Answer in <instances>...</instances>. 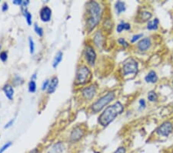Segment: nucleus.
I'll return each instance as SVG.
<instances>
[{
	"label": "nucleus",
	"instance_id": "f257e3e1",
	"mask_svg": "<svg viewBox=\"0 0 173 153\" xmlns=\"http://www.w3.org/2000/svg\"><path fill=\"white\" fill-rule=\"evenodd\" d=\"M124 111V106L120 101H116L113 104L108 106L99 117V124L102 127H107L118 115H121Z\"/></svg>",
	"mask_w": 173,
	"mask_h": 153
},
{
	"label": "nucleus",
	"instance_id": "f03ea898",
	"mask_svg": "<svg viewBox=\"0 0 173 153\" xmlns=\"http://www.w3.org/2000/svg\"><path fill=\"white\" fill-rule=\"evenodd\" d=\"M102 17V8L99 2L90 1L87 3L86 27L88 33L96 27Z\"/></svg>",
	"mask_w": 173,
	"mask_h": 153
},
{
	"label": "nucleus",
	"instance_id": "7ed1b4c3",
	"mask_svg": "<svg viewBox=\"0 0 173 153\" xmlns=\"http://www.w3.org/2000/svg\"><path fill=\"white\" fill-rule=\"evenodd\" d=\"M115 92H114V91H109L107 94H106L105 95L101 97L100 98L98 99L96 101H95L94 103L92 104V111L94 113L100 112L106 105H108L110 102H112V100L115 99Z\"/></svg>",
	"mask_w": 173,
	"mask_h": 153
},
{
	"label": "nucleus",
	"instance_id": "20e7f679",
	"mask_svg": "<svg viewBox=\"0 0 173 153\" xmlns=\"http://www.w3.org/2000/svg\"><path fill=\"white\" fill-rule=\"evenodd\" d=\"M92 73L89 68L85 65L79 66L76 75V84L77 85H83L89 82Z\"/></svg>",
	"mask_w": 173,
	"mask_h": 153
},
{
	"label": "nucleus",
	"instance_id": "39448f33",
	"mask_svg": "<svg viewBox=\"0 0 173 153\" xmlns=\"http://www.w3.org/2000/svg\"><path fill=\"white\" fill-rule=\"evenodd\" d=\"M138 70V65L137 61L133 58H128L122 65V72L125 76L129 74L137 73Z\"/></svg>",
	"mask_w": 173,
	"mask_h": 153
},
{
	"label": "nucleus",
	"instance_id": "423d86ee",
	"mask_svg": "<svg viewBox=\"0 0 173 153\" xmlns=\"http://www.w3.org/2000/svg\"><path fill=\"white\" fill-rule=\"evenodd\" d=\"M173 131V124L171 121H164L162 124L159 126L156 129V133L159 135L163 137H168Z\"/></svg>",
	"mask_w": 173,
	"mask_h": 153
},
{
	"label": "nucleus",
	"instance_id": "0eeeda50",
	"mask_svg": "<svg viewBox=\"0 0 173 153\" xmlns=\"http://www.w3.org/2000/svg\"><path fill=\"white\" fill-rule=\"evenodd\" d=\"M84 53H85V58L88 65L94 66L96 57H97V55H96L94 48L92 46H90V45H88V46H85Z\"/></svg>",
	"mask_w": 173,
	"mask_h": 153
},
{
	"label": "nucleus",
	"instance_id": "6e6552de",
	"mask_svg": "<svg viewBox=\"0 0 173 153\" xmlns=\"http://www.w3.org/2000/svg\"><path fill=\"white\" fill-rule=\"evenodd\" d=\"M84 134H85V131L82 128L81 126H76L73 128V131L70 133V135H69V140L70 142L75 143V142H77L83 137Z\"/></svg>",
	"mask_w": 173,
	"mask_h": 153
},
{
	"label": "nucleus",
	"instance_id": "1a4fd4ad",
	"mask_svg": "<svg viewBox=\"0 0 173 153\" xmlns=\"http://www.w3.org/2000/svg\"><path fill=\"white\" fill-rule=\"evenodd\" d=\"M82 94L85 99L88 100H92L96 94V87L95 85H90V86L86 87L82 89Z\"/></svg>",
	"mask_w": 173,
	"mask_h": 153
},
{
	"label": "nucleus",
	"instance_id": "9d476101",
	"mask_svg": "<svg viewBox=\"0 0 173 153\" xmlns=\"http://www.w3.org/2000/svg\"><path fill=\"white\" fill-rule=\"evenodd\" d=\"M40 19L43 22H48L51 20L52 18V10L49 6H44L42 8L39 13Z\"/></svg>",
	"mask_w": 173,
	"mask_h": 153
},
{
	"label": "nucleus",
	"instance_id": "9b49d317",
	"mask_svg": "<svg viewBox=\"0 0 173 153\" xmlns=\"http://www.w3.org/2000/svg\"><path fill=\"white\" fill-rule=\"evenodd\" d=\"M152 46V42L151 40L148 37L146 38H143L142 40H139V42L138 43V49L142 52L146 51L151 47Z\"/></svg>",
	"mask_w": 173,
	"mask_h": 153
},
{
	"label": "nucleus",
	"instance_id": "f8f14e48",
	"mask_svg": "<svg viewBox=\"0 0 173 153\" xmlns=\"http://www.w3.org/2000/svg\"><path fill=\"white\" fill-rule=\"evenodd\" d=\"M58 84V79L57 76H53L51 78V80H49V84L48 87L47 92L48 94H52L55 91L57 87Z\"/></svg>",
	"mask_w": 173,
	"mask_h": 153
},
{
	"label": "nucleus",
	"instance_id": "ddd939ff",
	"mask_svg": "<svg viewBox=\"0 0 173 153\" xmlns=\"http://www.w3.org/2000/svg\"><path fill=\"white\" fill-rule=\"evenodd\" d=\"M93 42H94L95 45H96L97 47H102V45H103L104 37L103 34L102 33L101 31H97V32L95 33L94 37H93Z\"/></svg>",
	"mask_w": 173,
	"mask_h": 153
},
{
	"label": "nucleus",
	"instance_id": "4468645a",
	"mask_svg": "<svg viewBox=\"0 0 173 153\" xmlns=\"http://www.w3.org/2000/svg\"><path fill=\"white\" fill-rule=\"evenodd\" d=\"M2 91H3V92L5 93L6 97L9 100H13V97H14L15 91H14V88H13V87L12 86V85L6 84L5 86L2 88Z\"/></svg>",
	"mask_w": 173,
	"mask_h": 153
},
{
	"label": "nucleus",
	"instance_id": "2eb2a0df",
	"mask_svg": "<svg viewBox=\"0 0 173 153\" xmlns=\"http://www.w3.org/2000/svg\"><path fill=\"white\" fill-rule=\"evenodd\" d=\"M158 76L157 73L154 71V70H151L150 72H149L148 74L145 76V80L147 83L150 84H155L158 81Z\"/></svg>",
	"mask_w": 173,
	"mask_h": 153
},
{
	"label": "nucleus",
	"instance_id": "dca6fc26",
	"mask_svg": "<svg viewBox=\"0 0 173 153\" xmlns=\"http://www.w3.org/2000/svg\"><path fill=\"white\" fill-rule=\"evenodd\" d=\"M63 58V53L62 51H58L57 52V53L55 54V57H54L53 61H52V67L53 68H56L58 66V64L61 63V61H62Z\"/></svg>",
	"mask_w": 173,
	"mask_h": 153
},
{
	"label": "nucleus",
	"instance_id": "f3484780",
	"mask_svg": "<svg viewBox=\"0 0 173 153\" xmlns=\"http://www.w3.org/2000/svg\"><path fill=\"white\" fill-rule=\"evenodd\" d=\"M63 151H64L63 144L62 142H58V143L55 144L52 146L49 153H62Z\"/></svg>",
	"mask_w": 173,
	"mask_h": 153
},
{
	"label": "nucleus",
	"instance_id": "a211bd4d",
	"mask_svg": "<svg viewBox=\"0 0 173 153\" xmlns=\"http://www.w3.org/2000/svg\"><path fill=\"white\" fill-rule=\"evenodd\" d=\"M152 14L151 12L149 11H142L139 13V19H141L142 22H146V21H149L151 19Z\"/></svg>",
	"mask_w": 173,
	"mask_h": 153
},
{
	"label": "nucleus",
	"instance_id": "6ab92c4d",
	"mask_svg": "<svg viewBox=\"0 0 173 153\" xmlns=\"http://www.w3.org/2000/svg\"><path fill=\"white\" fill-rule=\"evenodd\" d=\"M159 19H155L152 21H149L147 24V29L149 30H156L159 27Z\"/></svg>",
	"mask_w": 173,
	"mask_h": 153
},
{
	"label": "nucleus",
	"instance_id": "aec40b11",
	"mask_svg": "<svg viewBox=\"0 0 173 153\" xmlns=\"http://www.w3.org/2000/svg\"><path fill=\"white\" fill-rule=\"evenodd\" d=\"M115 7L118 14H121L122 13L126 11V3L124 2H122V1H118V2H115Z\"/></svg>",
	"mask_w": 173,
	"mask_h": 153
},
{
	"label": "nucleus",
	"instance_id": "412c9836",
	"mask_svg": "<svg viewBox=\"0 0 173 153\" xmlns=\"http://www.w3.org/2000/svg\"><path fill=\"white\" fill-rule=\"evenodd\" d=\"M131 29V25L129 23H127V22H122L121 23L118 24L117 26L116 30L118 33H122L123 30H129V29Z\"/></svg>",
	"mask_w": 173,
	"mask_h": 153
},
{
	"label": "nucleus",
	"instance_id": "4be33fe9",
	"mask_svg": "<svg viewBox=\"0 0 173 153\" xmlns=\"http://www.w3.org/2000/svg\"><path fill=\"white\" fill-rule=\"evenodd\" d=\"M22 13H23L24 16L25 18V20H26L27 24L28 26H31L32 25V16L31 13L28 11L26 8H22Z\"/></svg>",
	"mask_w": 173,
	"mask_h": 153
},
{
	"label": "nucleus",
	"instance_id": "5701e85b",
	"mask_svg": "<svg viewBox=\"0 0 173 153\" xmlns=\"http://www.w3.org/2000/svg\"><path fill=\"white\" fill-rule=\"evenodd\" d=\"M28 91L30 93H35L36 91V83L34 80H31L28 83Z\"/></svg>",
	"mask_w": 173,
	"mask_h": 153
},
{
	"label": "nucleus",
	"instance_id": "b1692460",
	"mask_svg": "<svg viewBox=\"0 0 173 153\" xmlns=\"http://www.w3.org/2000/svg\"><path fill=\"white\" fill-rule=\"evenodd\" d=\"M34 30L35 32H36V33L39 37H42L43 36V33H44V32H43V29L42 27H40L39 26L37 23L34 24Z\"/></svg>",
	"mask_w": 173,
	"mask_h": 153
},
{
	"label": "nucleus",
	"instance_id": "393cba45",
	"mask_svg": "<svg viewBox=\"0 0 173 153\" xmlns=\"http://www.w3.org/2000/svg\"><path fill=\"white\" fill-rule=\"evenodd\" d=\"M148 100L151 102L157 101L158 95L155 91H150L148 94Z\"/></svg>",
	"mask_w": 173,
	"mask_h": 153
},
{
	"label": "nucleus",
	"instance_id": "a878e982",
	"mask_svg": "<svg viewBox=\"0 0 173 153\" xmlns=\"http://www.w3.org/2000/svg\"><path fill=\"white\" fill-rule=\"evenodd\" d=\"M28 46H29V52L31 54H33L35 52V43L32 37L28 38Z\"/></svg>",
	"mask_w": 173,
	"mask_h": 153
},
{
	"label": "nucleus",
	"instance_id": "bb28decb",
	"mask_svg": "<svg viewBox=\"0 0 173 153\" xmlns=\"http://www.w3.org/2000/svg\"><path fill=\"white\" fill-rule=\"evenodd\" d=\"M12 145V142H8L5 144V145H2V148H0V153H3L4 151H6Z\"/></svg>",
	"mask_w": 173,
	"mask_h": 153
},
{
	"label": "nucleus",
	"instance_id": "cd10ccee",
	"mask_svg": "<svg viewBox=\"0 0 173 153\" xmlns=\"http://www.w3.org/2000/svg\"><path fill=\"white\" fill-rule=\"evenodd\" d=\"M8 59V53L6 51H2V52H0V60L2 61V62H6Z\"/></svg>",
	"mask_w": 173,
	"mask_h": 153
},
{
	"label": "nucleus",
	"instance_id": "c85d7f7f",
	"mask_svg": "<svg viewBox=\"0 0 173 153\" xmlns=\"http://www.w3.org/2000/svg\"><path fill=\"white\" fill-rule=\"evenodd\" d=\"M118 42L121 46H124V47H128L129 46V43H128V42L124 38H119L118 40Z\"/></svg>",
	"mask_w": 173,
	"mask_h": 153
},
{
	"label": "nucleus",
	"instance_id": "c756f323",
	"mask_svg": "<svg viewBox=\"0 0 173 153\" xmlns=\"http://www.w3.org/2000/svg\"><path fill=\"white\" fill-rule=\"evenodd\" d=\"M142 34H137V35H134L133 37H132V40H131V42L132 43H135V42H136L137 40H138L140 38H142Z\"/></svg>",
	"mask_w": 173,
	"mask_h": 153
},
{
	"label": "nucleus",
	"instance_id": "7c9ffc66",
	"mask_svg": "<svg viewBox=\"0 0 173 153\" xmlns=\"http://www.w3.org/2000/svg\"><path fill=\"white\" fill-rule=\"evenodd\" d=\"M49 80H46L43 83V85H42V90L43 91H46V90L48 89V87H49Z\"/></svg>",
	"mask_w": 173,
	"mask_h": 153
},
{
	"label": "nucleus",
	"instance_id": "2f4dec72",
	"mask_svg": "<svg viewBox=\"0 0 173 153\" xmlns=\"http://www.w3.org/2000/svg\"><path fill=\"white\" fill-rule=\"evenodd\" d=\"M15 121H16V118H13V119H11L8 123L6 124V125L4 126V128H9L12 127V126L13 125V124H14Z\"/></svg>",
	"mask_w": 173,
	"mask_h": 153
},
{
	"label": "nucleus",
	"instance_id": "473e14b6",
	"mask_svg": "<svg viewBox=\"0 0 173 153\" xmlns=\"http://www.w3.org/2000/svg\"><path fill=\"white\" fill-rule=\"evenodd\" d=\"M114 153H126V149L125 147H122V146L118 147V148H117L115 151H114Z\"/></svg>",
	"mask_w": 173,
	"mask_h": 153
},
{
	"label": "nucleus",
	"instance_id": "72a5a7b5",
	"mask_svg": "<svg viewBox=\"0 0 173 153\" xmlns=\"http://www.w3.org/2000/svg\"><path fill=\"white\" fill-rule=\"evenodd\" d=\"M9 10V5L7 2H4L2 6V12H6Z\"/></svg>",
	"mask_w": 173,
	"mask_h": 153
},
{
	"label": "nucleus",
	"instance_id": "f704fd0d",
	"mask_svg": "<svg viewBox=\"0 0 173 153\" xmlns=\"http://www.w3.org/2000/svg\"><path fill=\"white\" fill-rule=\"evenodd\" d=\"M13 3L14 4V5L20 6H22V3H23V0H14L13 2Z\"/></svg>",
	"mask_w": 173,
	"mask_h": 153
},
{
	"label": "nucleus",
	"instance_id": "c9c22d12",
	"mask_svg": "<svg viewBox=\"0 0 173 153\" xmlns=\"http://www.w3.org/2000/svg\"><path fill=\"white\" fill-rule=\"evenodd\" d=\"M139 104H140V108H144L145 107V105H146L145 100H144V99H141V100H139Z\"/></svg>",
	"mask_w": 173,
	"mask_h": 153
},
{
	"label": "nucleus",
	"instance_id": "e433bc0d",
	"mask_svg": "<svg viewBox=\"0 0 173 153\" xmlns=\"http://www.w3.org/2000/svg\"><path fill=\"white\" fill-rule=\"evenodd\" d=\"M29 153H39V151H38V149H37V148H35V149H33L32 151H30Z\"/></svg>",
	"mask_w": 173,
	"mask_h": 153
},
{
	"label": "nucleus",
	"instance_id": "4c0bfd02",
	"mask_svg": "<svg viewBox=\"0 0 173 153\" xmlns=\"http://www.w3.org/2000/svg\"><path fill=\"white\" fill-rule=\"evenodd\" d=\"M172 85H173V80H172Z\"/></svg>",
	"mask_w": 173,
	"mask_h": 153
}]
</instances>
